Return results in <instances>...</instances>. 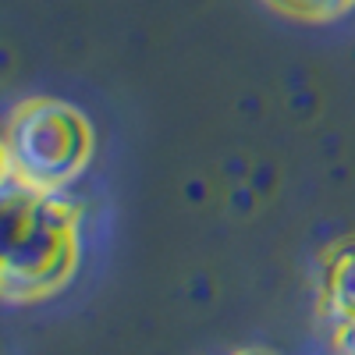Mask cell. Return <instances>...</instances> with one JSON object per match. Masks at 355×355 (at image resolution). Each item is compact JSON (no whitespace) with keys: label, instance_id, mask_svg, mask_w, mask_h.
Returning <instances> with one entry per match:
<instances>
[{"label":"cell","instance_id":"obj_2","mask_svg":"<svg viewBox=\"0 0 355 355\" xmlns=\"http://www.w3.org/2000/svg\"><path fill=\"white\" fill-rule=\"evenodd\" d=\"M93 157V128L61 100H25L8 117L4 171L40 189H64Z\"/></svg>","mask_w":355,"mask_h":355},{"label":"cell","instance_id":"obj_5","mask_svg":"<svg viewBox=\"0 0 355 355\" xmlns=\"http://www.w3.org/2000/svg\"><path fill=\"white\" fill-rule=\"evenodd\" d=\"M331 345H334V355H355V316L331 323Z\"/></svg>","mask_w":355,"mask_h":355},{"label":"cell","instance_id":"obj_6","mask_svg":"<svg viewBox=\"0 0 355 355\" xmlns=\"http://www.w3.org/2000/svg\"><path fill=\"white\" fill-rule=\"evenodd\" d=\"M234 355H274V352H263V348H245V352H234Z\"/></svg>","mask_w":355,"mask_h":355},{"label":"cell","instance_id":"obj_1","mask_svg":"<svg viewBox=\"0 0 355 355\" xmlns=\"http://www.w3.org/2000/svg\"><path fill=\"white\" fill-rule=\"evenodd\" d=\"M78 206L64 189H40L4 171L0 185V288L36 302L64 288L78 263Z\"/></svg>","mask_w":355,"mask_h":355},{"label":"cell","instance_id":"obj_3","mask_svg":"<svg viewBox=\"0 0 355 355\" xmlns=\"http://www.w3.org/2000/svg\"><path fill=\"white\" fill-rule=\"evenodd\" d=\"M320 309L327 323L355 316V234L331 245L320 259Z\"/></svg>","mask_w":355,"mask_h":355},{"label":"cell","instance_id":"obj_4","mask_svg":"<svg viewBox=\"0 0 355 355\" xmlns=\"http://www.w3.org/2000/svg\"><path fill=\"white\" fill-rule=\"evenodd\" d=\"M274 4L299 18H334V15L348 11L355 0H274Z\"/></svg>","mask_w":355,"mask_h":355}]
</instances>
